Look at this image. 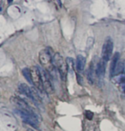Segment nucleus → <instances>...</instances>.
I'll return each instance as SVG.
<instances>
[{
    "label": "nucleus",
    "mask_w": 125,
    "mask_h": 131,
    "mask_svg": "<svg viewBox=\"0 0 125 131\" xmlns=\"http://www.w3.org/2000/svg\"><path fill=\"white\" fill-rule=\"evenodd\" d=\"M15 111L20 116V117L22 119L24 122L32 125L36 128H38V125H39L38 116L36 115V113L32 110L24 111V110H20V109L16 108Z\"/></svg>",
    "instance_id": "nucleus-2"
},
{
    "label": "nucleus",
    "mask_w": 125,
    "mask_h": 131,
    "mask_svg": "<svg viewBox=\"0 0 125 131\" xmlns=\"http://www.w3.org/2000/svg\"><path fill=\"white\" fill-rule=\"evenodd\" d=\"M10 101L15 105H16V107H17L18 109L24 110V111H32V109L29 106V105L24 101V100L21 99L20 97L12 96V97H11V99H10Z\"/></svg>",
    "instance_id": "nucleus-7"
},
{
    "label": "nucleus",
    "mask_w": 125,
    "mask_h": 131,
    "mask_svg": "<svg viewBox=\"0 0 125 131\" xmlns=\"http://www.w3.org/2000/svg\"><path fill=\"white\" fill-rule=\"evenodd\" d=\"M39 60L42 66L46 69L50 75L54 78L56 74V68L53 63V58L47 49H42L39 52Z\"/></svg>",
    "instance_id": "nucleus-1"
},
{
    "label": "nucleus",
    "mask_w": 125,
    "mask_h": 131,
    "mask_svg": "<svg viewBox=\"0 0 125 131\" xmlns=\"http://www.w3.org/2000/svg\"><path fill=\"white\" fill-rule=\"evenodd\" d=\"M125 68V64L123 61H119L118 64L116 67V69H115V72H114V74H113V77L114 76H119L121 74H123V72L124 71Z\"/></svg>",
    "instance_id": "nucleus-12"
},
{
    "label": "nucleus",
    "mask_w": 125,
    "mask_h": 131,
    "mask_svg": "<svg viewBox=\"0 0 125 131\" xmlns=\"http://www.w3.org/2000/svg\"><path fill=\"white\" fill-rule=\"evenodd\" d=\"M117 83L120 84L122 91L125 93V74H122L119 76H117Z\"/></svg>",
    "instance_id": "nucleus-15"
},
{
    "label": "nucleus",
    "mask_w": 125,
    "mask_h": 131,
    "mask_svg": "<svg viewBox=\"0 0 125 131\" xmlns=\"http://www.w3.org/2000/svg\"><path fill=\"white\" fill-rule=\"evenodd\" d=\"M22 73L24 77L26 78V80L30 84L33 85L32 83V74H31V70L29 68H24L22 70Z\"/></svg>",
    "instance_id": "nucleus-14"
},
{
    "label": "nucleus",
    "mask_w": 125,
    "mask_h": 131,
    "mask_svg": "<svg viewBox=\"0 0 125 131\" xmlns=\"http://www.w3.org/2000/svg\"><path fill=\"white\" fill-rule=\"evenodd\" d=\"M95 66L93 65V63H91L89 66V69L87 72V78L90 82V83H93L95 81Z\"/></svg>",
    "instance_id": "nucleus-13"
},
{
    "label": "nucleus",
    "mask_w": 125,
    "mask_h": 131,
    "mask_svg": "<svg viewBox=\"0 0 125 131\" xmlns=\"http://www.w3.org/2000/svg\"><path fill=\"white\" fill-rule=\"evenodd\" d=\"M53 63L55 68L59 72L60 77L63 81H65L67 78L68 67L66 61L64 60L63 58L59 53H56L53 57Z\"/></svg>",
    "instance_id": "nucleus-3"
},
{
    "label": "nucleus",
    "mask_w": 125,
    "mask_h": 131,
    "mask_svg": "<svg viewBox=\"0 0 125 131\" xmlns=\"http://www.w3.org/2000/svg\"><path fill=\"white\" fill-rule=\"evenodd\" d=\"M86 60L84 56L81 54L77 55V58H76V69L77 71L79 72L83 71L86 66Z\"/></svg>",
    "instance_id": "nucleus-11"
},
{
    "label": "nucleus",
    "mask_w": 125,
    "mask_h": 131,
    "mask_svg": "<svg viewBox=\"0 0 125 131\" xmlns=\"http://www.w3.org/2000/svg\"><path fill=\"white\" fill-rule=\"evenodd\" d=\"M66 63L67 64V67L68 69H70V72H72V70L74 69V60L72 59V58H66Z\"/></svg>",
    "instance_id": "nucleus-16"
},
{
    "label": "nucleus",
    "mask_w": 125,
    "mask_h": 131,
    "mask_svg": "<svg viewBox=\"0 0 125 131\" xmlns=\"http://www.w3.org/2000/svg\"><path fill=\"white\" fill-rule=\"evenodd\" d=\"M27 131H34V130H32V129H28V130H27Z\"/></svg>",
    "instance_id": "nucleus-19"
},
{
    "label": "nucleus",
    "mask_w": 125,
    "mask_h": 131,
    "mask_svg": "<svg viewBox=\"0 0 125 131\" xmlns=\"http://www.w3.org/2000/svg\"><path fill=\"white\" fill-rule=\"evenodd\" d=\"M76 76H77V83L80 85H82V83H83V78L79 74H76Z\"/></svg>",
    "instance_id": "nucleus-18"
},
{
    "label": "nucleus",
    "mask_w": 125,
    "mask_h": 131,
    "mask_svg": "<svg viewBox=\"0 0 125 131\" xmlns=\"http://www.w3.org/2000/svg\"><path fill=\"white\" fill-rule=\"evenodd\" d=\"M119 57H120V54H119V52H116L115 54L113 55L112 60H111V66H110V75H111V78H113V74H114L116 67V66H117L119 61Z\"/></svg>",
    "instance_id": "nucleus-10"
},
{
    "label": "nucleus",
    "mask_w": 125,
    "mask_h": 131,
    "mask_svg": "<svg viewBox=\"0 0 125 131\" xmlns=\"http://www.w3.org/2000/svg\"><path fill=\"white\" fill-rule=\"evenodd\" d=\"M86 116L87 119H89V120H91L92 118H93V116H94V113L89 111H86Z\"/></svg>",
    "instance_id": "nucleus-17"
},
{
    "label": "nucleus",
    "mask_w": 125,
    "mask_h": 131,
    "mask_svg": "<svg viewBox=\"0 0 125 131\" xmlns=\"http://www.w3.org/2000/svg\"><path fill=\"white\" fill-rule=\"evenodd\" d=\"M40 72L42 74V85H43L44 91L47 94H53L54 92V89L49 79L48 75L47 74V72H45L44 70H41Z\"/></svg>",
    "instance_id": "nucleus-6"
},
{
    "label": "nucleus",
    "mask_w": 125,
    "mask_h": 131,
    "mask_svg": "<svg viewBox=\"0 0 125 131\" xmlns=\"http://www.w3.org/2000/svg\"><path fill=\"white\" fill-rule=\"evenodd\" d=\"M18 90L19 91L24 94L28 98L31 99L32 100V88H29L26 83H21L18 86Z\"/></svg>",
    "instance_id": "nucleus-9"
},
{
    "label": "nucleus",
    "mask_w": 125,
    "mask_h": 131,
    "mask_svg": "<svg viewBox=\"0 0 125 131\" xmlns=\"http://www.w3.org/2000/svg\"><path fill=\"white\" fill-rule=\"evenodd\" d=\"M106 68V62L101 59L97 63L95 69V74L100 80H102L105 76Z\"/></svg>",
    "instance_id": "nucleus-8"
},
{
    "label": "nucleus",
    "mask_w": 125,
    "mask_h": 131,
    "mask_svg": "<svg viewBox=\"0 0 125 131\" xmlns=\"http://www.w3.org/2000/svg\"><path fill=\"white\" fill-rule=\"evenodd\" d=\"M113 43L112 39L107 37L103 43L102 49V59L104 61L107 62L111 58V55L113 53Z\"/></svg>",
    "instance_id": "nucleus-5"
},
{
    "label": "nucleus",
    "mask_w": 125,
    "mask_h": 131,
    "mask_svg": "<svg viewBox=\"0 0 125 131\" xmlns=\"http://www.w3.org/2000/svg\"><path fill=\"white\" fill-rule=\"evenodd\" d=\"M30 70H31V74H32V83L41 93H43L45 91H44V89H43L42 74L40 70L37 66L31 67Z\"/></svg>",
    "instance_id": "nucleus-4"
}]
</instances>
